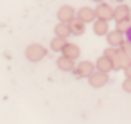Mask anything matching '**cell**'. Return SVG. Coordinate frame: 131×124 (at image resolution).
Wrapping results in <instances>:
<instances>
[{
    "label": "cell",
    "mask_w": 131,
    "mask_h": 124,
    "mask_svg": "<svg viewBox=\"0 0 131 124\" xmlns=\"http://www.w3.org/2000/svg\"><path fill=\"white\" fill-rule=\"evenodd\" d=\"M45 56H47V49H45L43 45H40V43H31V45L25 49V58H27L29 61H32V63L41 61Z\"/></svg>",
    "instance_id": "1"
},
{
    "label": "cell",
    "mask_w": 131,
    "mask_h": 124,
    "mask_svg": "<svg viewBox=\"0 0 131 124\" xmlns=\"http://www.w3.org/2000/svg\"><path fill=\"white\" fill-rule=\"evenodd\" d=\"M95 65L92 63V61H81V63H77V67L74 68V72H75V76L77 77H90L93 72H95Z\"/></svg>",
    "instance_id": "2"
},
{
    "label": "cell",
    "mask_w": 131,
    "mask_h": 124,
    "mask_svg": "<svg viewBox=\"0 0 131 124\" xmlns=\"http://www.w3.org/2000/svg\"><path fill=\"white\" fill-rule=\"evenodd\" d=\"M95 13H97V18L99 20H113V13H115V9L110 6V4H106V2H101L97 7H95Z\"/></svg>",
    "instance_id": "3"
},
{
    "label": "cell",
    "mask_w": 131,
    "mask_h": 124,
    "mask_svg": "<svg viewBox=\"0 0 131 124\" xmlns=\"http://www.w3.org/2000/svg\"><path fill=\"white\" fill-rule=\"evenodd\" d=\"M106 40H108V45L110 47H122L126 43V34L115 29V31H110L106 34Z\"/></svg>",
    "instance_id": "4"
},
{
    "label": "cell",
    "mask_w": 131,
    "mask_h": 124,
    "mask_svg": "<svg viewBox=\"0 0 131 124\" xmlns=\"http://www.w3.org/2000/svg\"><path fill=\"white\" fill-rule=\"evenodd\" d=\"M108 72H101V70H95L90 77H88V81H90V85L93 86V88H101V86H104L106 83H108Z\"/></svg>",
    "instance_id": "5"
},
{
    "label": "cell",
    "mask_w": 131,
    "mask_h": 124,
    "mask_svg": "<svg viewBox=\"0 0 131 124\" xmlns=\"http://www.w3.org/2000/svg\"><path fill=\"white\" fill-rule=\"evenodd\" d=\"M74 61H75V59H72V58L61 54V56L56 59V65H58V68L63 70V72H72V70L75 68V63H74Z\"/></svg>",
    "instance_id": "6"
},
{
    "label": "cell",
    "mask_w": 131,
    "mask_h": 124,
    "mask_svg": "<svg viewBox=\"0 0 131 124\" xmlns=\"http://www.w3.org/2000/svg\"><path fill=\"white\" fill-rule=\"evenodd\" d=\"M74 18H75V11H74L72 6H61L59 7V11H58V20L59 22H67L68 24Z\"/></svg>",
    "instance_id": "7"
},
{
    "label": "cell",
    "mask_w": 131,
    "mask_h": 124,
    "mask_svg": "<svg viewBox=\"0 0 131 124\" xmlns=\"http://www.w3.org/2000/svg\"><path fill=\"white\" fill-rule=\"evenodd\" d=\"M68 24H70V31H72L74 36H81V34H84V31H86V22H84V20H81L79 16H75V18L70 20Z\"/></svg>",
    "instance_id": "8"
},
{
    "label": "cell",
    "mask_w": 131,
    "mask_h": 124,
    "mask_svg": "<svg viewBox=\"0 0 131 124\" xmlns=\"http://www.w3.org/2000/svg\"><path fill=\"white\" fill-rule=\"evenodd\" d=\"M127 63H129V59H127V56H126V52H124V49L120 47V50H118V54H117V56L113 58V70H124Z\"/></svg>",
    "instance_id": "9"
},
{
    "label": "cell",
    "mask_w": 131,
    "mask_h": 124,
    "mask_svg": "<svg viewBox=\"0 0 131 124\" xmlns=\"http://www.w3.org/2000/svg\"><path fill=\"white\" fill-rule=\"evenodd\" d=\"M129 15H131V9H129V6H126V4H120V6H117V7H115L113 20H115V22H118V20H127V18H129Z\"/></svg>",
    "instance_id": "10"
},
{
    "label": "cell",
    "mask_w": 131,
    "mask_h": 124,
    "mask_svg": "<svg viewBox=\"0 0 131 124\" xmlns=\"http://www.w3.org/2000/svg\"><path fill=\"white\" fill-rule=\"evenodd\" d=\"M77 16L81 18V20H84L86 24L88 22H95L97 20V13H95V9H92V7H81L79 11H77Z\"/></svg>",
    "instance_id": "11"
},
{
    "label": "cell",
    "mask_w": 131,
    "mask_h": 124,
    "mask_svg": "<svg viewBox=\"0 0 131 124\" xmlns=\"http://www.w3.org/2000/svg\"><path fill=\"white\" fill-rule=\"evenodd\" d=\"M93 33L97 36H106L110 33V27H108V20H95L93 22Z\"/></svg>",
    "instance_id": "12"
},
{
    "label": "cell",
    "mask_w": 131,
    "mask_h": 124,
    "mask_svg": "<svg viewBox=\"0 0 131 124\" xmlns=\"http://www.w3.org/2000/svg\"><path fill=\"white\" fill-rule=\"evenodd\" d=\"M95 67H97V70H101V72H108V74H110V72L113 70V61L102 54V56L99 58V61L95 63Z\"/></svg>",
    "instance_id": "13"
},
{
    "label": "cell",
    "mask_w": 131,
    "mask_h": 124,
    "mask_svg": "<svg viewBox=\"0 0 131 124\" xmlns=\"http://www.w3.org/2000/svg\"><path fill=\"white\" fill-rule=\"evenodd\" d=\"M54 33H56V36L68 38V36L72 34V31H70V24H67V22H59V24L54 27Z\"/></svg>",
    "instance_id": "14"
},
{
    "label": "cell",
    "mask_w": 131,
    "mask_h": 124,
    "mask_svg": "<svg viewBox=\"0 0 131 124\" xmlns=\"http://www.w3.org/2000/svg\"><path fill=\"white\" fill-rule=\"evenodd\" d=\"M68 45V42H67V38H61V36H56L52 42H50V49L54 50V52H63V49Z\"/></svg>",
    "instance_id": "15"
},
{
    "label": "cell",
    "mask_w": 131,
    "mask_h": 124,
    "mask_svg": "<svg viewBox=\"0 0 131 124\" xmlns=\"http://www.w3.org/2000/svg\"><path fill=\"white\" fill-rule=\"evenodd\" d=\"M61 54H65V56H68V58H72V59H77L79 54H81V50H79V47H77L75 43H68V45L63 49Z\"/></svg>",
    "instance_id": "16"
},
{
    "label": "cell",
    "mask_w": 131,
    "mask_h": 124,
    "mask_svg": "<svg viewBox=\"0 0 131 124\" xmlns=\"http://www.w3.org/2000/svg\"><path fill=\"white\" fill-rule=\"evenodd\" d=\"M117 31H120V33H127L129 29H131V24H129V20H118L117 22V27H115Z\"/></svg>",
    "instance_id": "17"
},
{
    "label": "cell",
    "mask_w": 131,
    "mask_h": 124,
    "mask_svg": "<svg viewBox=\"0 0 131 124\" xmlns=\"http://www.w3.org/2000/svg\"><path fill=\"white\" fill-rule=\"evenodd\" d=\"M118 50H120V47H110V49H106V50H104V56H106V58H110V59L113 61V58L118 54Z\"/></svg>",
    "instance_id": "18"
},
{
    "label": "cell",
    "mask_w": 131,
    "mask_h": 124,
    "mask_svg": "<svg viewBox=\"0 0 131 124\" xmlns=\"http://www.w3.org/2000/svg\"><path fill=\"white\" fill-rule=\"evenodd\" d=\"M122 88H124V92L131 94V77H126V79H124V83H122Z\"/></svg>",
    "instance_id": "19"
},
{
    "label": "cell",
    "mask_w": 131,
    "mask_h": 124,
    "mask_svg": "<svg viewBox=\"0 0 131 124\" xmlns=\"http://www.w3.org/2000/svg\"><path fill=\"white\" fill-rule=\"evenodd\" d=\"M122 49H124V52H126V56H127V59L131 61V43H129V42H126V43L122 45Z\"/></svg>",
    "instance_id": "20"
},
{
    "label": "cell",
    "mask_w": 131,
    "mask_h": 124,
    "mask_svg": "<svg viewBox=\"0 0 131 124\" xmlns=\"http://www.w3.org/2000/svg\"><path fill=\"white\" fill-rule=\"evenodd\" d=\"M124 74H126V77H131V61L126 65V68H124Z\"/></svg>",
    "instance_id": "21"
},
{
    "label": "cell",
    "mask_w": 131,
    "mask_h": 124,
    "mask_svg": "<svg viewBox=\"0 0 131 124\" xmlns=\"http://www.w3.org/2000/svg\"><path fill=\"white\" fill-rule=\"evenodd\" d=\"M126 42H129V43H131V29L126 33Z\"/></svg>",
    "instance_id": "22"
},
{
    "label": "cell",
    "mask_w": 131,
    "mask_h": 124,
    "mask_svg": "<svg viewBox=\"0 0 131 124\" xmlns=\"http://www.w3.org/2000/svg\"><path fill=\"white\" fill-rule=\"evenodd\" d=\"M95 4H101V2H106V0H93Z\"/></svg>",
    "instance_id": "23"
},
{
    "label": "cell",
    "mask_w": 131,
    "mask_h": 124,
    "mask_svg": "<svg viewBox=\"0 0 131 124\" xmlns=\"http://www.w3.org/2000/svg\"><path fill=\"white\" fill-rule=\"evenodd\" d=\"M115 2H120V4H122V2H124V0H115Z\"/></svg>",
    "instance_id": "24"
},
{
    "label": "cell",
    "mask_w": 131,
    "mask_h": 124,
    "mask_svg": "<svg viewBox=\"0 0 131 124\" xmlns=\"http://www.w3.org/2000/svg\"><path fill=\"white\" fill-rule=\"evenodd\" d=\"M127 20H129V24H131V15H129V18H127Z\"/></svg>",
    "instance_id": "25"
}]
</instances>
